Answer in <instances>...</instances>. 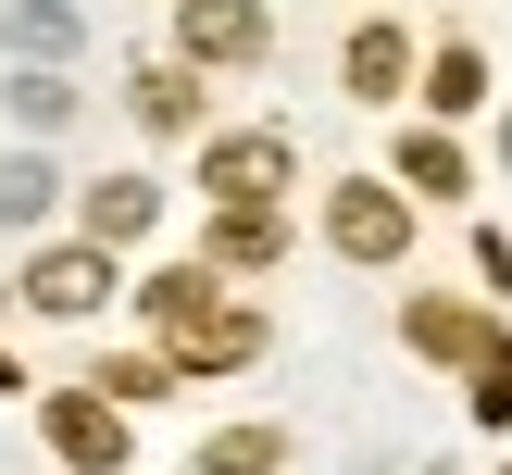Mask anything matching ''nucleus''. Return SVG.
<instances>
[{
    "instance_id": "1",
    "label": "nucleus",
    "mask_w": 512,
    "mask_h": 475,
    "mask_svg": "<svg viewBox=\"0 0 512 475\" xmlns=\"http://www.w3.org/2000/svg\"><path fill=\"white\" fill-rule=\"evenodd\" d=\"M138 313H150V338H163V363H200V375H225V363H250V350H263V325H250L213 275H150Z\"/></svg>"
},
{
    "instance_id": "2",
    "label": "nucleus",
    "mask_w": 512,
    "mask_h": 475,
    "mask_svg": "<svg viewBox=\"0 0 512 475\" xmlns=\"http://www.w3.org/2000/svg\"><path fill=\"white\" fill-rule=\"evenodd\" d=\"M200 188H213V213H263V200L288 188V138H275V125L213 138V150H200Z\"/></svg>"
},
{
    "instance_id": "3",
    "label": "nucleus",
    "mask_w": 512,
    "mask_h": 475,
    "mask_svg": "<svg viewBox=\"0 0 512 475\" xmlns=\"http://www.w3.org/2000/svg\"><path fill=\"white\" fill-rule=\"evenodd\" d=\"M325 238H338L350 263H400V250H413V200H400V188H363V175H350V188L325 200Z\"/></svg>"
},
{
    "instance_id": "4",
    "label": "nucleus",
    "mask_w": 512,
    "mask_h": 475,
    "mask_svg": "<svg viewBox=\"0 0 512 475\" xmlns=\"http://www.w3.org/2000/svg\"><path fill=\"white\" fill-rule=\"evenodd\" d=\"M50 450H63L75 475H113V463H125V413H113L100 388H63V400H50Z\"/></svg>"
},
{
    "instance_id": "5",
    "label": "nucleus",
    "mask_w": 512,
    "mask_h": 475,
    "mask_svg": "<svg viewBox=\"0 0 512 475\" xmlns=\"http://www.w3.org/2000/svg\"><path fill=\"white\" fill-rule=\"evenodd\" d=\"M25 300H38V313H100V300H113V250H38V263H25Z\"/></svg>"
},
{
    "instance_id": "6",
    "label": "nucleus",
    "mask_w": 512,
    "mask_h": 475,
    "mask_svg": "<svg viewBox=\"0 0 512 475\" xmlns=\"http://www.w3.org/2000/svg\"><path fill=\"white\" fill-rule=\"evenodd\" d=\"M188 63H263V0H188Z\"/></svg>"
},
{
    "instance_id": "7",
    "label": "nucleus",
    "mask_w": 512,
    "mask_h": 475,
    "mask_svg": "<svg viewBox=\"0 0 512 475\" xmlns=\"http://www.w3.org/2000/svg\"><path fill=\"white\" fill-rule=\"evenodd\" d=\"M150 213H163V188H150V175H100V188H88V250L150 238Z\"/></svg>"
},
{
    "instance_id": "8",
    "label": "nucleus",
    "mask_w": 512,
    "mask_h": 475,
    "mask_svg": "<svg viewBox=\"0 0 512 475\" xmlns=\"http://www.w3.org/2000/svg\"><path fill=\"white\" fill-rule=\"evenodd\" d=\"M413 350H438V363H500V338L463 313V300H413Z\"/></svg>"
},
{
    "instance_id": "9",
    "label": "nucleus",
    "mask_w": 512,
    "mask_h": 475,
    "mask_svg": "<svg viewBox=\"0 0 512 475\" xmlns=\"http://www.w3.org/2000/svg\"><path fill=\"white\" fill-rule=\"evenodd\" d=\"M138 125H150V138H188V125H200V75L188 63H150L138 75Z\"/></svg>"
},
{
    "instance_id": "10",
    "label": "nucleus",
    "mask_w": 512,
    "mask_h": 475,
    "mask_svg": "<svg viewBox=\"0 0 512 475\" xmlns=\"http://www.w3.org/2000/svg\"><path fill=\"white\" fill-rule=\"evenodd\" d=\"M275 250H288V225H275V200H263V213H213V263H238V275H263Z\"/></svg>"
},
{
    "instance_id": "11",
    "label": "nucleus",
    "mask_w": 512,
    "mask_h": 475,
    "mask_svg": "<svg viewBox=\"0 0 512 475\" xmlns=\"http://www.w3.org/2000/svg\"><path fill=\"white\" fill-rule=\"evenodd\" d=\"M400 188H425V200H463V150H450L438 125H413V138H400Z\"/></svg>"
},
{
    "instance_id": "12",
    "label": "nucleus",
    "mask_w": 512,
    "mask_h": 475,
    "mask_svg": "<svg viewBox=\"0 0 512 475\" xmlns=\"http://www.w3.org/2000/svg\"><path fill=\"white\" fill-rule=\"evenodd\" d=\"M400 75H413V38H400V25H363V38H350V88H363V100H388Z\"/></svg>"
},
{
    "instance_id": "13",
    "label": "nucleus",
    "mask_w": 512,
    "mask_h": 475,
    "mask_svg": "<svg viewBox=\"0 0 512 475\" xmlns=\"http://www.w3.org/2000/svg\"><path fill=\"white\" fill-rule=\"evenodd\" d=\"M50 200H63V175H50L38 150H13V163H0V225H38Z\"/></svg>"
},
{
    "instance_id": "14",
    "label": "nucleus",
    "mask_w": 512,
    "mask_h": 475,
    "mask_svg": "<svg viewBox=\"0 0 512 475\" xmlns=\"http://www.w3.org/2000/svg\"><path fill=\"white\" fill-rule=\"evenodd\" d=\"M288 463V438H275V425H225L213 450H200V475H275Z\"/></svg>"
},
{
    "instance_id": "15",
    "label": "nucleus",
    "mask_w": 512,
    "mask_h": 475,
    "mask_svg": "<svg viewBox=\"0 0 512 475\" xmlns=\"http://www.w3.org/2000/svg\"><path fill=\"white\" fill-rule=\"evenodd\" d=\"M425 100H438V113H475V100H488V63H475V50H438V63H425Z\"/></svg>"
},
{
    "instance_id": "16",
    "label": "nucleus",
    "mask_w": 512,
    "mask_h": 475,
    "mask_svg": "<svg viewBox=\"0 0 512 475\" xmlns=\"http://www.w3.org/2000/svg\"><path fill=\"white\" fill-rule=\"evenodd\" d=\"M13 50L63 63V50H75V13H63V0H13Z\"/></svg>"
},
{
    "instance_id": "17",
    "label": "nucleus",
    "mask_w": 512,
    "mask_h": 475,
    "mask_svg": "<svg viewBox=\"0 0 512 475\" xmlns=\"http://www.w3.org/2000/svg\"><path fill=\"white\" fill-rule=\"evenodd\" d=\"M63 113H75V88H63L50 63H38V75H13V125H25V138H50Z\"/></svg>"
},
{
    "instance_id": "18",
    "label": "nucleus",
    "mask_w": 512,
    "mask_h": 475,
    "mask_svg": "<svg viewBox=\"0 0 512 475\" xmlns=\"http://www.w3.org/2000/svg\"><path fill=\"white\" fill-rule=\"evenodd\" d=\"M475 413H488V425H512V350H500V363H475Z\"/></svg>"
},
{
    "instance_id": "19",
    "label": "nucleus",
    "mask_w": 512,
    "mask_h": 475,
    "mask_svg": "<svg viewBox=\"0 0 512 475\" xmlns=\"http://www.w3.org/2000/svg\"><path fill=\"white\" fill-rule=\"evenodd\" d=\"M500 163H512V113H500Z\"/></svg>"
},
{
    "instance_id": "20",
    "label": "nucleus",
    "mask_w": 512,
    "mask_h": 475,
    "mask_svg": "<svg viewBox=\"0 0 512 475\" xmlns=\"http://www.w3.org/2000/svg\"><path fill=\"white\" fill-rule=\"evenodd\" d=\"M500 475H512V463H500Z\"/></svg>"
}]
</instances>
